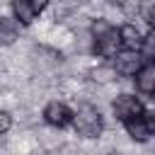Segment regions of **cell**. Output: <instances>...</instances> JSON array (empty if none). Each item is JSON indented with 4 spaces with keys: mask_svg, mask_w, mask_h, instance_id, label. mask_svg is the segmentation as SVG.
<instances>
[{
    "mask_svg": "<svg viewBox=\"0 0 155 155\" xmlns=\"http://www.w3.org/2000/svg\"><path fill=\"white\" fill-rule=\"evenodd\" d=\"M124 124H126V131H128V136H131L133 140H148L150 133H153V124H150V119H148L145 114L133 116V119H128V121H124Z\"/></svg>",
    "mask_w": 155,
    "mask_h": 155,
    "instance_id": "cell-7",
    "label": "cell"
},
{
    "mask_svg": "<svg viewBox=\"0 0 155 155\" xmlns=\"http://www.w3.org/2000/svg\"><path fill=\"white\" fill-rule=\"evenodd\" d=\"M12 12L19 19V24H31L34 17H36V12L31 10V5L27 0H12Z\"/></svg>",
    "mask_w": 155,
    "mask_h": 155,
    "instance_id": "cell-10",
    "label": "cell"
},
{
    "mask_svg": "<svg viewBox=\"0 0 155 155\" xmlns=\"http://www.w3.org/2000/svg\"><path fill=\"white\" fill-rule=\"evenodd\" d=\"M44 119H46V124H51L56 128H63L73 121V111L63 102H48L46 109H44Z\"/></svg>",
    "mask_w": 155,
    "mask_h": 155,
    "instance_id": "cell-5",
    "label": "cell"
},
{
    "mask_svg": "<svg viewBox=\"0 0 155 155\" xmlns=\"http://www.w3.org/2000/svg\"><path fill=\"white\" fill-rule=\"evenodd\" d=\"M27 2L31 5V10H34L36 15H39V12H41V10H44V7L48 5V0H27Z\"/></svg>",
    "mask_w": 155,
    "mask_h": 155,
    "instance_id": "cell-13",
    "label": "cell"
},
{
    "mask_svg": "<svg viewBox=\"0 0 155 155\" xmlns=\"http://www.w3.org/2000/svg\"><path fill=\"white\" fill-rule=\"evenodd\" d=\"M114 114H116V119L128 121V119H133V116L145 114V109H143V104H140L138 97H133V94H119V97L114 99Z\"/></svg>",
    "mask_w": 155,
    "mask_h": 155,
    "instance_id": "cell-3",
    "label": "cell"
},
{
    "mask_svg": "<svg viewBox=\"0 0 155 155\" xmlns=\"http://www.w3.org/2000/svg\"><path fill=\"white\" fill-rule=\"evenodd\" d=\"M114 73L116 75H136L138 68L143 65V56L140 51H121L114 56Z\"/></svg>",
    "mask_w": 155,
    "mask_h": 155,
    "instance_id": "cell-4",
    "label": "cell"
},
{
    "mask_svg": "<svg viewBox=\"0 0 155 155\" xmlns=\"http://www.w3.org/2000/svg\"><path fill=\"white\" fill-rule=\"evenodd\" d=\"M116 31H119V41L126 46V51H138V48H140L143 36H140L138 27H133V24H124V27L116 29Z\"/></svg>",
    "mask_w": 155,
    "mask_h": 155,
    "instance_id": "cell-8",
    "label": "cell"
},
{
    "mask_svg": "<svg viewBox=\"0 0 155 155\" xmlns=\"http://www.w3.org/2000/svg\"><path fill=\"white\" fill-rule=\"evenodd\" d=\"M10 128H12V116H10L7 111H0V136L7 133Z\"/></svg>",
    "mask_w": 155,
    "mask_h": 155,
    "instance_id": "cell-12",
    "label": "cell"
},
{
    "mask_svg": "<svg viewBox=\"0 0 155 155\" xmlns=\"http://www.w3.org/2000/svg\"><path fill=\"white\" fill-rule=\"evenodd\" d=\"M17 36H19V27H17V22L10 19V17H0V46H10V44H15Z\"/></svg>",
    "mask_w": 155,
    "mask_h": 155,
    "instance_id": "cell-9",
    "label": "cell"
},
{
    "mask_svg": "<svg viewBox=\"0 0 155 155\" xmlns=\"http://www.w3.org/2000/svg\"><path fill=\"white\" fill-rule=\"evenodd\" d=\"M92 39H94V51L104 58H114L119 53V31L107 22V19H94L92 22Z\"/></svg>",
    "mask_w": 155,
    "mask_h": 155,
    "instance_id": "cell-1",
    "label": "cell"
},
{
    "mask_svg": "<svg viewBox=\"0 0 155 155\" xmlns=\"http://www.w3.org/2000/svg\"><path fill=\"white\" fill-rule=\"evenodd\" d=\"M136 90L140 94H145V97H150L155 92V65H153V61H145L138 68V73H136Z\"/></svg>",
    "mask_w": 155,
    "mask_h": 155,
    "instance_id": "cell-6",
    "label": "cell"
},
{
    "mask_svg": "<svg viewBox=\"0 0 155 155\" xmlns=\"http://www.w3.org/2000/svg\"><path fill=\"white\" fill-rule=\"evenodd\" d=\"M73 124H75V131L80 136H87V138H97L104 128V121H102V114L97 107L82 102L78 104L75 114H73Z\"/></svg>",
    "mask_w": 155,
    "mask_h": 155,
    "instance_id": "cell-2",
    "label": "cell"
},
{
    "mask_svg": "<svg viewBox=\"0 0 155 155\" xmlns=\"http://www.w3.org/2000/svg\"><path fill=\"white\" fill-rule=\"evenodd\" d=\"M92 78L99 80V82H109V80L116 78V73H114V68H97V70L92 73Z\"/></svg>",
    "mask_w": 155,
    "mask_h": 155,
    "instance_id": "cell-11",
    "label": "cell"
}]
</instances>
